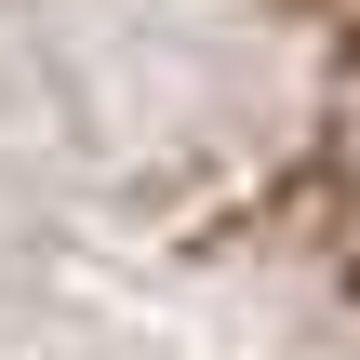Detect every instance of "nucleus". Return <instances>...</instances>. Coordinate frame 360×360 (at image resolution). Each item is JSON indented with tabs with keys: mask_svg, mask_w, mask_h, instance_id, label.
I'll return each instance as SVG.
<instances>
[{
	"mask_svg": "<svg viewBox=\"0 0 360 360\" xmlns=\"http://www.w3.org/2000/svg\"><path fill=\"white\" fill-rule=\"evenodd\" d=\"M347 200H360V94H347Z\"/></svg>",
	"mask_w": 360,
	"mask_h": 360,
	"instance_id": "f257e3e1",
	"label": "nucleus"
}]
</instances>
